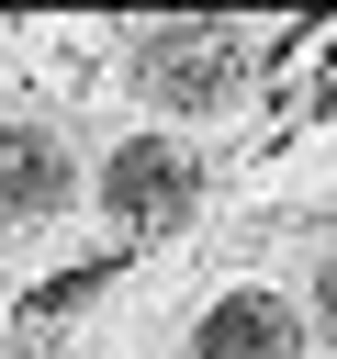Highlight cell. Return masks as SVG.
I'll use <instances>...</instances> for the list:
<instances>
[{"mask_svg":"<svg viewBox=\"0 0 337 359\" xmlns=\"http://www.w3.org/2000/svg\"><path fill=\"white\" fill-rule=\"evenodd\" d=\"M135 90L157 112H225L247 90V34L236 22H146L135 34Z\"/></svg>","mask_w":337,"mask_h":359,"instance_id":"cell-1","label":"cell"},{"mask_svg":"<svg viewBox=\"0 0 337 359\" xmlns=\"http://www.w3.org/2000/svg\"><path fill=\"white\" fill-rule=\"evenodd\" d=\"M191 202H202V168H191L168 135H135V146L101 157V213H112L124 236H168V224H191Z\"/></svg>","mask_w":337,"mask_h":359,"instance_id":"cell-2","label":"cell"},{"mask_svg":"<svg viewBox=\"0 0 337 359\" xmlns=\"http://www.w3.org/2000/svg\"><path fill=\"white\" fill-rule=\"evenodd\" d=\"M191 359H303V325H292L281 292L236 280V292H213V303L191 314Z\"/></svg>","mask_w":337,"mask_h":359,"instance_id":"cell-3","label":"cell"},{"mask_svg":"<svg viewBox=\"0 0 337 359\" xmlns=\"http://www.w3.org/2000/svg\"><path fill=\"white\" fill-rule=\"evenodd\" d=\"M67 191H79L67 135H45V123H0V213H11V224H34V213H56Z\"/></svg>","mask_w":337,"mask_h":359,"instance_id":"cell-4","label":"cell"},{"mask_svg":"<svg viewBox=\"0 0 337 359\" xmlns=\"http://www.w3.org/2000/svg\"><path fill=\"white\" fill-rule=\"evenodd\" d=\"M90 292H101V258H90V269H67V280H45V292H34V314H79Z\"/></svg>","mask_w":337,"mask_h":359,"instance_id":"cell-5","label":"cell"},{"mask_svg":"<svg viewBox=\"0 0 337 359\" xmlns=\"http://www.w3.org/2000/svg\"><path fill=\"white\" fill-rule=\"evenodd\" d=\"M315 337H326V348H337V258H326V269H315Z\"/></svg>","mask_w":337,"mask_h":359,"instance_id":"cell-6","label":"cell"}]
</instances>
